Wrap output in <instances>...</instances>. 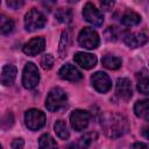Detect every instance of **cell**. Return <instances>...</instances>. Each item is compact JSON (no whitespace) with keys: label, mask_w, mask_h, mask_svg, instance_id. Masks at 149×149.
Listing matches in <instances>:
<instances>
[{"label":"cell","mask_w":149,"mask_h":149,"mask_svg":"<svg viewBox=\"0 0 149 149\" xmlns=\"http://www.w3.org/2000/svg\"><path fill=\"white\" fill-rule=\"evenodd\" d=\"M101 127L105 134L111 139L121 137L129 130L128 120L123 115L115 113L105 114L101 119Z\"/></svg>","instance_id":"cell-1"},{"label":"cell","mask_w":149,"mask_h":149,"mask_svg":"<svg viewBox=\"0 0 149 149\" xmlns=\"http://www.w3.org/2000/svg\"><path fill=\"white\" fill-rule=\"evenodd\" d=\"M68 97L61 87H54L47 95L45 107L50 112H58L66 107Z\"/></svg>","instance_id":"cell-2"},{"label":"cell","mask_w":149,"mask_h":149,"mask_svg":"<svg viewBox=\"0 0 149 149\" xmlns=\"http://www.w3.org/2000/svg\"><path fill=\"white\" fill-rule=\"evenodd\" d=\"M99 42L100 40H99L98 33L90 27L83 28L78 35V43L83 48H86L90 50L95 49L99 45Z\"/></svg>","instance_id":"cell-3"},{"label":"cell","mask_w":149,"mask_h":149,"mask_svg":"<svg viewBox=\"0 0 149 149\" xmlns=\"http://www.w3.org/2000/svg\"><path fill=\"white\" fill-rule=\"evenodd\" d=\"M24 123L30 130H38L45 125V115L42 111L31 108L24 113Z\"/></svg>","instance_id":"cell-4"},{"label":"cell","mask_w":149,"mask_h":149,"mask_svg":"<svg viewBox=\"0 0 149 149\" xmlns=\"http://www.w3.org/2000/svg\"><path fill=\"white\" fill-rule=\"evenodd\" d=\"M40 81V73L37 70V66L34 63H27L23 69L22 73V84L26 88L30 90L37 86Z\"/></svg>","instance_id":"cell-5"},{"label":"cell","mask_w":149,"mask_h":149,"mask_svg":"<svg viewBox=\"0 0 149 149\" xmlns=\"http://www.w3.org/2000/svg\"><path fill=\"white\" fill-rule=\"evenodd\" d=\"M44 24H45V17L36 8L30 9L24 15V27L28 31H34L36 29H40Z\"/></svg>","instance_id":"cell-6"},{"label":"cell","mask_w":149,"mask_h":149,"mask_svg":"<svg viewBox=\"0 0 149 149\" xmlns=\"http://www.w3.org/2000/svg\"><path fill=\"white\" fill-rule=\"evenodd\" d=\"M70 123H71V127L76 132L84 130L90 123V114H88V112L83 111V109L73 111L71 113V115H70Z\"/></svg>","instance_id":"cell-7"},{"label":"cell","mask_w":149,"mask_h":149,"mask_svg":"<svg viewBox=\"0 0 149 149\" xmlns=\"http://www.w3.org/2000/svg\"><path fill=\"white\" fill-rule=\"evenodd\" d=\"M83 16L88 23H91L95 27H100L104 22L102 13L99 9H97V7L94 5H92L90 2L86 3L83 8Z\"/></svg>","instance_id":"cell-8"},{"label":"cell","mask_w":149,"mask_h":149,"mask_svg":"<svg viewBox=\"0 0 149 149\" xmlns=\"http://www.w3.org/2000/svg\"><path fill=\"white\" fill-rule=\"evenodd\" d=\"M91 83H92L93 87L99 93H106L107 91H109V88L112 86V81H111L109 77L107 76V73H105L102 71L94 72L91 76Z\"/></svg>","instance_id":"cell-9"},{"label":"cell","mask_w":149,"mask_h":149,"mask_svg":"<svg viewBox=\"0 0 149 149\" xmlns=\"http://www.w3.org/2000/svg\"><path fill=\"white\" fill-rule=\"evenodd\" d=\"M58 76L64 79V80H69V81H72V83H77L79 80H81L83 78V74L81 72L72 64H64L59 71H58Z\"/></svg>","instance_id":"cell-10"},{"label":"cell","mask_w":149,"mask_h":149,"mask_svg":"<svg viewBox=\"0 0 149 149\" xmlns=\"http://www.w3.org/2000/svg\"><path fill=\"white\" fill-rule=\"evenodd\" d=\"M125 43L127 47L129 48H140L142 45H144L148 41H149V35L146 31H140V33H130L127 34L123 38Z\"/></svg>","instance_id":"cell-11"},{"label":"cell","mask_w":149,"mask_h":149,"mask_svg":"<svg viewBox=\"0 0 149 149\" xmlns=\"http://www.w3.org/2000/svg\"><path fill=\"white\" fill-rule=\"evenodd\" d=\"M45 48V41L43 37H34L29 42H27L23 47V52L28 56H36L41 54Z\"/></svg>","instance_id":"cell-12"},{"label":"cell","mask_w":149,"mask_h":149,"mask_svg":"<svg viewBox=\"0 0 149 149\" xmlns=\"http://www.w3.org/2000/svg\"><path fill=\"white\" fill-rule=\"evenodd\" d=\"M115 92H116V95L120 99H122L125 101L129 100L133 95V88H132L130 80L128 78H119L116 80Z\"/></svg>","instance_id":"cell-13"},{"label":"cell","mask_w":149,"mask_h":149,"mask_svg":"<svg viewBox=\"0 0 149 149\" xmlns=\"http://www.w3.org/2000/svg\"><path fill=\"white\" fill-rule=\"evenodd\" d=\"M73 59L80 68L86 69V70L94 68L97 64V57L94 55L87 54V52H77L74 55Z\"/></svg>","instance_id":"cell-14"},{"label":"cell","mask_w":149,"mask_h":149,"mask_svg":"<svg viewBox=\"0 0 149 149\" xmlns=\"http://www.w3.org/2000/svg\"><path fill=\"white\" fill-rule=\"evenodd\" d=\"M16 68L13 64H6L3 65L1 70V83L5 86L12 85L16 78Z\"/></svg>","instance_id":"cell-15"},{"label":"cell","mask_w":149,"mask_h":149,"mask_svg":"<svg viewBox=\"0 0 149 149\" xmlns=\"http://www.w3.org/2000/svg\"><path fill=\"white\" fill-rule=\"evenodd\" d=\"M134 112L136 116L149 121V99L137 101L134 106Z\"/></svg>","instance_id":"cell-16"},{"label":"cell","mask_w":149,"mask_h":149,"mask_svg":"<svg viewBox=\"0 0 149 149\" xmlns=\"http://www.w3.org/2000/svg\"><path fill=\"white\" fill-rule=\"evenodd\" d=\"M140 22H141V16L133 10H128L121 16V23L125 26H128V27L136 26Z\"/></svg>","instance_id":"cell-17"},{"label":"cell","mask_w":149,"mask_h":149,"mask_svg":"<svg viewBox=\"0 0 149 149\" xmlns=\"http://www.w3.org/2000/svg\"><path fill=\"white\" fill-rule=\"evenodd\" d=\"M101 63L106 69L116 70L121 66V58H119L116 56H113V55H106V56L102 57Z\"/></svg>","instance_id":"cell-18"},{"label":"cell","mask_w":149,"mask_h":149,"mask_svg":"<svg viewBox=\"0 0 149 149\" xmlns=\"http://www.w3.org/2000/svg\"><path fill=\"white\" fill-rule=\"evenodd\" d=\"M54 129H55V133L57 134V136H58L61 140H68V139H69L70 132H69V128H68L66 123H65L63 120L56 121V123H55V126H54Z\"/></svg>","instance_id":"cell-19"},{"label":"cell","mask_w":149,"mask_h":149,"mask_svg":"<svg viewBox=\"0 0 149 149\" xmlns=\"http://www.w3.org/2000/svg\"><path fill=\"white\" fill-rule=\"evenodd\" d=\"M14 29V21L10 17H7L6 15H1L0 19V31L2 35H7L12 33Z\"/></svg>","instance_id":"cell-20"},{"label":"cell","mask_w":149,"mask_h":149,"mask_svg":"<svg viewBox=\"0 0 149 149\" xmlns=\"http://www.w3.org/2000/svg\"><path fill=\"white\" fill-rule=\"evenodd\" d=\"M137 90L142 94H149V78L147 74H137Z\"/></svg>","instance_id":"cell-21"},{"label":"cell","mask_w":149,"mask_h":149,"mask_svg":"<svg viewBox=\"0 0 149 149\" xmlns=\"http://www.w3.org/2000/svg\"><path fill=\"white\" fill-rule=\"evenodd\" d=\"M55 16L62 23H70L72 21V12L71 9H68V8H59L56 12Z\"/></svg>","instance_id":"cell-22"},{"label":"cell","mask_w":149,"mask_h":149,"mask_svg":"<svg viewBox=\"0 0 149 149\" xmlns=\"http://www.w3.org/2000/svg\"><path fill=\"white\" fill-rule=\"evenodd\" d=\"M38 147L42 148V149H44V148H56L57 143L50 134H43L38 140Z\"/></svg>","instance_id":"cell-23"},{"label":"cell","mask_w":149,"mask_h":149,"mask_svg":"<svg viewBox=\"0 0 149 149\" xmlns=\"http://www.w3.org/2000/svg\"><path fill=\"white\" fill-rule=\"evenodd\" d=\"M97 136H98L97 133H93V132L84 134V135L79 139V146H80V147H88L94 140H97Z\"/></svg>","instance_id":"cell-24"},{"label":"cell","mask_w":149,"mask_h":149,"mask_svg":"<svg viewBox=\"0 0 149 149\" xmlns=\"http://www.w3.org/2000/svg\"><path fill=\"white\" fill-rule=\"evenodd\" d=\"M68 44H69V35L66 31H63L62 34V38H61V43H59V55L61 57H63L66 52V49H68Z\"/></svg>","instance_id":"cell-25"},{"label":"cell","mask_w":149,"mask_h":149,"mask_svg":"<svg viewBox=\"0 0 149 149\" xmlns=\"http://www.w3.org/2000/svg\"><path fill=\"white\" fill-rule=\"evenodd\" d=\"M54 63H55V58H54V56L51 54L44 55L42 57V59H41V65H42V68L44 70H50L52 68Z\"/></svg>","instance_id":"cell-26"},{"label":"cell","mask_w":149,"mask_h":149,"mask_svg":"<svg viewBox=\"0 0 149 149\" xmlns=\"http://www.w3.org/2000/svg\"><path fill=\"white\" fill-rule=\"evenodd\" d=\"M7 2V6L12 9H20L23 3H24V0H6Z\"/></svg>","instance_id":"cell-27"},{"label":"cell","mask_w":149,"mask_h":149,"mask_svg":"<svg viewBox=\"0 0 149 149\" xmlns=\"http://www.w3.org/2000/svg\"><path fill=\"white\" fill-rule=\"evenodd\" d=\"M100 5H101L102 9L111 10L114 6V0H100Z\"/></svg>","instance_id":"cell-28"},{"label":"cell","mask_w":149,"mask_h":149,"mask_svg":"<svg viewBox=\"0 0 149 149\" xmlns=\"http://www.w3.org/2000/svg\"><path fill=\"white\" fill-rule=\"evenodd\" d=\"M24 147V142L22 139H15L12 142V148L13 149H22Z\"/></svg>","instance_id":"cell-29"},{"label":"cell","mask_w":149,"mask_h":149,"mask_svg":"<svg viewBox=\"0 0 149 149\" xmlns=\"http://www.w3.org/2000/svg\"><path fill=\"white\" fill-rule=\"evenodd\" d=\"M132 147L133 148H149V144H146V143H142V142H137V143H134Z\"/></svg>","instance_id":"cell-30"},{"label":"cell","mask_w":149,"mask_h":149,"mask_svg":"<svg viewBox=\"0 0 149 149\" xmlns=\"http://www.w3.org/2000/svg\"><path fill=\"white\" fill-rule=\"evenodd\" d=\"M142 135H143L147 140H149V126H147V127L143 128V130H142Z\"/></svg>","instance_id":"cell-31"},{"label":"cell","mask_w":149,"mask_h":149,"mask_svg":"<svg viewBox=\"0 0 149 149\" xmlns=\"http://www.w3.org/2000/svg\"><path fill=\"white\" fill-rule=\"evenodd\" d=\"M69 1H70V2H77L78 0H69Z\"/></svg>","instance_id":"cell-32"}]
</instances>
